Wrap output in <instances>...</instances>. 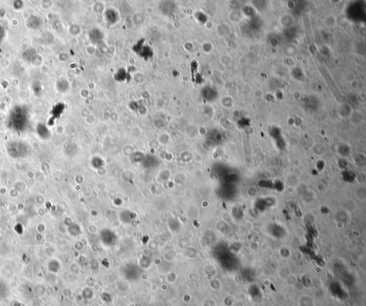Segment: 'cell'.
I'll use <instances>...</instances> for the list:
<instances>
[]
</instances>
